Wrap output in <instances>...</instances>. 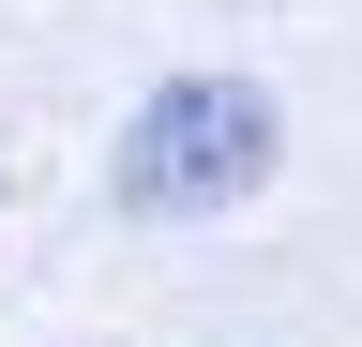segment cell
<instances>
[{
	"instance_id": "1",
	"label": "cell",
	"mask_w": 362,
	"mask_h": 347,
	"mask_svg": "<svg viewBox=\"0 0 362 347\" xmlns=\"http://www.w3.org/2000/svg\"><path fill=\"white\" fill-rule=\"evenodd\" d=\"M272 166H287V121L257 76H166L121 121V211H242Z\"/></svg>"
}]
</instances>
